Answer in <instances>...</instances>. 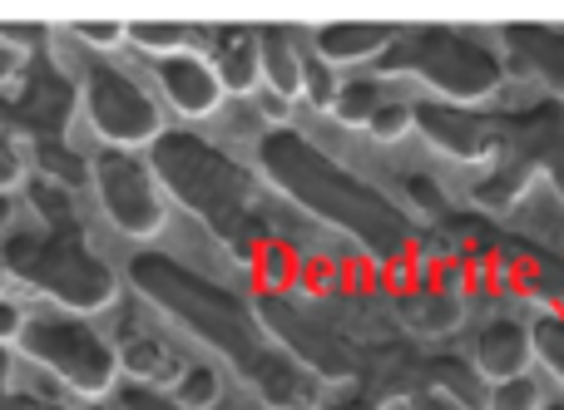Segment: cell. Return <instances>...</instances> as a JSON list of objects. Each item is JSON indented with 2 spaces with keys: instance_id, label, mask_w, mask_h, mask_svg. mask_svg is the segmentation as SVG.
I'll list each match as a JSON object with an SVG mask.
<instances>
[{
  "instance_id": "4dcf8cb0",
  "label": "cell",
  "mask_w": 564,
  "mask_h": 410,
  "mask_svg": "<svg viewBox=\"0 0 564 410\" xmlns=\"http://www.w3.org/2000/svg\"><path fill=\"white\" fill-rule=\"evenodd\" d=\"M397 410H466V406L441 396V391H431V386H411V391L397 401Z\"/></svg>"
},
{
  "instance_id": "9a60e30c",
  "label": "cell",
  "mask_w": 564,
  "mask_h": 410,
  "mask_svg": "<svg viewBox=\"0 0 564 410\" xmlns=\"http://www.w3.org/2000/svg\"><path fill=\"white\" fill-rule=\"evenodd\" d=\"M391 35H397V25H377V20H337V25L302 30V45H307L322 65H332L341 75V69L377 65V55L391 45Z\"/></svg>"
},
{
  "instance_id": "5b68a950",
  "label": "cell",
  "mask_w": 564,
  "mask_h": 410,
  "mask_svg": "<svg viewBox=\"0 0 564 410\" xmlns=\"http://www.w3.org/2000/svg\"><path fill=\"white\" fill-rule=\"evenodd\" d=\"M371 75L387 85H421L436 104L480 109L510 85L496 25H397Z\"/></svg>"
},
{
  "instance_id": "7c38bea8",
  "label": "cell",
  "mask_w": 564,
  "mask_h": 410,
  "mask_svg": "<svg viewBox=\"0 0 564 410\" xmlns=\"http://www.w3.org/2000/svg\"><path fill=\"white\" fill-rule=\"evenodd\" d=\"M496 40H500V49H506L510 75L545 89L550 99L564 104V25L510 20V25H496Z\"/></svg>"
},
{
  "instance_id": "8992f818",
  "label": "cell",
  "mask_w": 564,
  "mask_h": 410,
  "mask_svg": "<svg viewBox=\"0 0 564 410\" xmlns=\"http://www.w3.org/2000/svg\"><path fill=\"white\" fill-rule=\"evenodd\" d=\"M15 346L30 366H40L45 376H55L65 391L85 396V401H105L119 386L115 342L95 322H85V317H69V312L25 317Z\"/></svg>"
},
{
  "instance_id": "d6986e66",
  "label": "cell",
  "mask_w": 564,
  "mask_h": 410,
  "mask_svg": "<svg viewBox=\"0 0 564 410\" xmlns=\"http://www.w3.org/2000/svg\"><path fill=\"white\" fill-rule=\"evenodd\" d=\"M421 386L451 396V401H460L466 410H480L486 406V391H490L476 376V366L460 362V356H426V362H421Z\"/></svg>"
},
{
  "instance_id": "3957f363",
  "label": "cell",
  "mask_w": 564,
  "mask_h": 410,
  "mask_svg": "<svg viewBox=\"0 0 564 410\" xmlns=\"http://www.w3.org/2000/svg\"><path fill=\"white\" fill-rule=\"evenodd\" d=\"M144 158L164 198H174L188 218H198L204 233L238 267H253L263 247L292 243V233L273 213V193L234 148L204 138L198 129H164Z\"/></svg>"
},
{
  "instance_id": "7402d4cb",
  "label": "cell",
  "mask_w": 564,
  "mask_h": 410,
  "mask_svg": "<svg viewBox=\"0 0 564 410\" xmlns=\"http://www.w3.org/2000/svg\"><path fill=\"white\" fill-rule=\"evenodd\" d=\"M164 396L178 410H218V401H224V376L208 362H184V372L174 376V386Z\"/></svg>"
},
{
  "instance_id": "4fadbf2b",
  "label": "cell",
  "mask_w": 564,
  "mask_h": 410,
  "mask_svg": "<svg viewBox=\"0 0 564 410\" xmlns=\"http://www.w3.org/2000/svg\"><path fill=\"white\" fill-rule=\"evenodd\" d=\"M470 366H476V376L486 386L496 381H510V376H530V366H535V352H530V322L525 317H486L476 332V342H470Z\"/></svg>"
},
{
  "instance_id": "603a6c76",
  "label": "cell",
  "mask_w": 564,
  "mask_h": 410,
  "mask_svg": "<svg viewBox=\"0 0 564 410\" xmlns=\"http://www.w3.org/2000/svg\"><path fill=\"white\" fill-rule=\"evenodd\" d=\"M530 352L550 372V381L564 391V312H535L530 317Z\"/></svg>"
},
{
  "instance_id": "44dd1931",
  "label": "cell",
  "mask_w": 564,
  "mask_h": 410,
  "mask_svg": "<svg viewBox=\"0 0 564 410\" xmlns=\"http://www.w3.org/2000/svg\"><path fill=\"white\" fill-rule=\"evenodd\" d=\"M124 45L164 59V55H178V49H198V25H184V20H134V25H124Z\"/></svg>"
},
{
  "instance_id": "d4e9b609",
  "label": "cell",
  "mask_w": 564,
  "mask_h": 410,
  "mask_svg": "<svg viewBox=\"0 0 564 410\" xmlns=\"http://www.w3.org/2000/svg\"><path fill=\"white\" fill-rule=\"evenodd\" d=\"M337 85H341V75L332 65H322L317 55H302V104L312 109V114H332V99H337Z\"/></svg>"
},
{
  "instance_id": "ffe728a7",
  "label": "cell",
  "mask_w": 564,
  "mask_h": 410,
  "mask_svg": "<svg viewBox=\"0 0 564 410\" xmlns=\"http://www.w3.org/2000/svg\"><path fill=\"white\" fill-rule=\"evenodd\" d=\"M401 85H387V79H377L371 69H361V75H341L337 85V99H332V114H337V124L347 129H367V119L377 114L381 99H391Z\"/></svg>"
},
{
  "instance_id": "484cf974",
  "label": "cell",
  "mask_w": 564,
  "mask_h": 410,
  "mask_svg": "<svg viewBox=\"0 0 564 410\" xmlns=\"http://www.w3.org/2000/svg\"><path fill=\"white\" fill-rule=\"evenodd\" d=\"M540 401H545V386L535 376H510V381L490 386L480 410H540Z\"/></svg>"
},
{
  "instance_id": "2e32d148",
  "label": "cell",
  "mask_w": 564,
  "mask_h": 410,
  "mask_svg": "<svg viewBox=\"0 0 564 410\" xmlns=\"http://www.w3.org/2000/svg\"><path fill=\"white\" fill-rule=\"evenodd\" d=\"M302 30L297 25H258V89H268L282 104H297L302 95Z\"/></svg>"
},
{
  "instance_id": "f546056e",
  "label": "cell",
  "mask_w": 564,
  "mask_h": 410,
  "mask_svg": "<svg viewBox=\"0 0 564 410\" xmlns=\"http://www.w3.org/2000/svg\"><path fill=\"white\" fill-rule=\"evenodd\" d=\"M115 406H119V410H178L164 391H149V386H124Z\"/></svg>"
},
{
  "instance_id": "e0dca14e",
  "label": "cell",
  "mask_w": 564,
  "mask_h": 410,
  "mask_svg": "<svg viewBox=\"0 0 564 410\" xmlns=\"http://www.w3.org/2000/svg\"><path fill=\"white\" fill-rule=\"evenodd\" d=\"M530 188H535V174H530V168H520L516 158H496V164L470 174L466 198L480 218H510L520 203H525Z\"/></svg>"
},
{
  "instance_id": "4316f807",
  "label": "cell",
  "mask_w": 564,
  "mask_h": 410,
  "mask_svg": "<svg viewBox=\"0 0 564 410\" xmlns=\"http://www.w3.org/2000/svg\"><path fill=\"white\" fill-rule=\"evenodd\" d=\"M317 410H391L387 401H381L371 386L361 381H341V386H322V401Z\"/></svg>"
},
{
  "instance_id": "836d02e7",
  "label": "cell",
  "mask_w": 564,
  "mask_h": 410,
  "mask_svg": "<svg viewBox=\"0 0 564 410\" xmlns=\"http://www.w3.org/2000/svg\"><path fill=\"white\" fill-rule=\"evenodd\" d=\"M10 223H15V198L0 193V233H10Z\"/></svg>"
},
{
  "instance_id": "277c9868",
  "label": "cell",
  "mask_w": 564,
  "mask_h": 410,
  "mask_svg": "<svg viewBox=\"0 0 564 410\" xmlns=\"http://www.w3.org/2000/svg\"><path fill=\"white\" fill-rule=\"evenodd\" d=\"M30 203L40 213L35 233H10L0 243V273L25 282L30 292L50 297L69 317H95L119 302V277L95 253L75 198L50 178H30Z\"/></svg>"
},
{
  "instance_id": "8d00e7d4",
  "label": "cell",
  "mask_w": 564,
  "mask_h": 410,
  "mask_svg": "<svg viewBox=\"0 0 564 410\" xmlns=\"http://www.w3.org/2000/svg\"><path fill=\"white\" fill-rule=\"evenodd\" d=\"M0 287H6V273H0Z\"/></svg>"
},
{
  "instance_id": "ba28073f",
  "label": "cell",
  "mask_w": 564,
  "mask_h": 410,
  "mask_svg": "<svg viewBox=\"0 0 564 410\" xmlns=\"http://www.w3.org/2000/svg\"><path fill=\"white\" fill-rule=\"evenodd\" d=\"M15 85H20L15 95L0 89V134L25 138L30 154L69 144V119L79 109V95H75V79L65 75V65L50 55V45L25 55V69H20Z\"/></svg>"
},
{
  "instance_id": "e575fe53",
  "label": "cell",
  "mask_w": 564,
  "mask_h": 410,
  "mask_svg": "<svg viewBox=\"0 0 564 410\" xmlns=\"http://www.w3.org/2000/svg\"><path fill=\"white\" fill-rule=\"evenodd\" d=\"M540 410H564V391H545V401H540Z\"/></svg>"
},
{
  "instance_id": "6da1fadb",
  "label": "cell",
  "mask_w": 564,
  "mask_h": 410,
  "mask_svg": "<svg viewBox=\"0 0 564 410\" xmlns=\"http://www.w3.org/2000/svg\"><path fill=\"white\" fill-rule=\"evenodd\" d=\"M129 287L144 307H154L174 332H184L194 346L228 366L248 391L263 401V410H317L322 381L302 372L288 352L268 336L258 302L238 292L234 282L204 273L159 247H139L124 267Z\"/></svg>"
},
{
  "instance_id": "d6a6232c",
  "label": "cell",
  "mask_w": 564,
  "mask_h": 410,
  "mask_svg": "<svg viewBox=\"0 0 564 410\" xmlns=\"http://www.w3.org/2000/svg\"><path fill=\"white\" fill-rule=\"evenodd\" d=\"M20 69H25V55H20V49H10V45H0V89L15 85Z\"/></svg>"
},
{
  "instance_id": "8fae6325",
  "label": "cell",
  "mask_w": 564,
  "mask_h": 410,
  "mask_svg": "<svg viewBox=\"0 0 564 410\" xmlns=\"http://www.w3.org/2000/svg\"><path fill=\"white\" fill-rule=\"evenodd\" d=\"M154 85H159V109L188 119V124H204V119L224 114L228 95L218 85V75L208 69V59L198 49H178V55L154 59Z\"/></svg>"
},
{
  "instance_id": "9c48e42d",
  "label": "cell",
  "mask_w": 564,
  "mask_h": 410,
  "mask_svg": "<svg viewBox=\"0 0 564 410\" xmlns=\"http://www.w3.org/2000/svg\"><path fill=\"white\" fill-rule=\"evenodd\" d=\"M89 188H95L99 213L109 218V228L119 237H129V243H154L169 228V198L144 154L99 148L89 158Z\"/></svg>"
},
{
  "instance_id": "d590c367",
  "label": "cell",
  "mask_w": 564,
  "mask_h": 410,
  "mask_svg": "<svg viewBox=\"0 0 564 410\" xmlns=\"http://www.w3.org/2000/svg\"><path fill=\"white\" fill-rule=\"evenodd\" d=\"M89 410H119V406H89Z\"/></svg>"
},
{
  "instance_id": "30bf717a",
  "label": "cell",
  "mask_w": 564,
  "mask_h": 410,
  "mask_svg": "<svg viewBox=\"0 0 564 410\" xmlns=\"http://www.w3.org/2000/svg\"><path fill=\"white\" fill-rule=\"evenodd\" d=\"M411 134L426 138L431 154L451 158L460 168H486L500 158V124L496 109H456L436 99H411Z\"/></svg>"
},
{
  "instance_id": "1f68e13d",
  "label": "cell",
  "mask_w": 564,
  "mask_h": 410,
  "mask_svg": "<svg viewBox=\"0 0 564 410\" xmlns=\"http://www.w3.org/2000/svg\"><path fill=\"white\" fill-rule=\"evenodd\" d=\"M20 326H25V307L10 302V297H0V346H10L20 336Z\"/></svg>"
},
{
  "instance_id": "83f0119b",
  "label": "cell",
  "mask_w": 564,
  "mask_h": 410,
  "mask_svg": "<svg viewBox=\"0 0 564 410\" xmlns=\"http://www.w3.org/2000/svg\"><path fill=\"white\" fill-rule=\"evenodd\" d=\"M69 35L85 40L89 49H119L124 45V25H119V20H75Z\"/></svg>"
},
{
  "instance_id": "cb8c5ba5",
  "label": "cell",
  "mask_w": 564,
  "mask_h": 410,
  "mask_svg": "<svg viewBox=\"0 0 564 410\" xmlns=\"http://www.w3.org/2000/svg\"><path fill=\"white\" fill-rule=\"evenodd\" d=\"M361 134H367L377 148L406 144V138H411V95H406V89H397L391 99H381L377 114L367 119V129H361Z\"/></svg>"
},
{
  "instance_id": "5bb4252c",
  "label": "cell",
  "mask_w": 564,
  "mask_h": 410,
  "mask_svg": "<svg viewBox=\"0 0 564 410\" xmlns=\"http://www.w3.org/2000/svg\"><path fill=\"white\" fill-rule=\"evenodd\" d=\"M198 55L228 99L258 95V25H198Z\"/></svg>"
},
{
  "instance_id": "ac0fdd59",
  "label": "cell",
  "mask_w": 564,
  "mask_h": 410,
  "mask_svg": "<svg viewBox=\"0 0 564 410\" xmlns=\"http://www.w3.org/2000/svg\"><path fill=\"white\" fill-rule=\"evenodd\" d=\"M115 362H119V376H129V386H149V391H169L174 376L184 372L174 346L149 332H129L124 342L115 346Z\"/></svg>"
},
{
  "instance_id": "f1b7e54d",
  "label": "cell",
  "mask_w": 564,
  "mask_h": 410,
  "mask_svg": "<svg viewBox=\"0 0 564 410\" xmlns=\"http://www.w3.org/2000/svg\"><path fill=\"white\" fill-rule=\"evenodd\" d=\"M20 178H25V154H20L15 138L0 134V193H10Z\"/></svg>"
},
{
  "instance_id": "7a4b0ae2",
  "label": "cell",
  "mask_w": 564,
  "mask_h": 410,
  "mask_svg": "<svg viewBox=\"0 0 564 410\" xmlns=\"http://www.w3.org/2000/svg\"><path fill=\"white\" fill-rule=\"evenodd\" d=\"M253 174L268 193H278L288 208L312 218L317 228L347 237L361 263L387 273L397 263H411L421 247V223L361 168L337 158L322 138H312L297 124H273L253 134Z\"/></svg>"
},
{
  "instance_id": "52a82bcc",
  "label": "cell",
  "mask_w": 564,
  "mask_h": 410,
  "mask_svg": "<svg viewBox=\"0 0 564 410\" xmlns=\"http://www.w3.org/2000/svg\"><path fill=\"white\" fill-rule=\"evenodd\" d=\"M79 109H85L89 129L99 134L105 148H149L159 134H164V109H159L154 89L134 75V69L115 65V59H95L85 65V75L75 79Z\"/></svg>"
}]
</instances>
